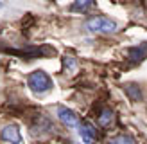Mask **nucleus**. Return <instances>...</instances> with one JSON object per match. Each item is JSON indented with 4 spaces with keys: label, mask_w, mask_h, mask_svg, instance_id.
<instances>
[{
    "label": "nucleus",
    "mask_w": 147,
    "mask_h": 144,
    "mask_svg": "<svg viewBox=\"0 0 147 144\" xmlns=\"http://www.w3.org/2000/svg\"><path fill=\"white\" fill-rule=\"evenodd\" d=\"M108 144H136V142H135L133 137H129V135H117Z\"/></svg>",
    "instance_id": "1a4fd4ad"
},
{
    "label": "nucleus",
    "mask_w": 147,
    "mask_h": 144,
    "mask_svg": "<svg viewBox=\"0 0 147 144\" xmlns=\"http://www.w3.org/2000/svg\"><path fill=\"white\" fill-rule=\"evenodd\" d=\"M63 63H65V72H74V70H76V67H77L76 58H72V56H67L63 60Z\"/></svg>",
    "instance_id": "9d476101"
},
{
    "label": "nucleus",
    "mask_w": 147,
    "mask_h": 144,
    "mask_svg": "<svg viewBox=\"0 0 147 144\" xmlns=\"http://www.w3.org/2000/svg\"><path fill=\"white\" fill-rule=\"evenodd\" d=\"M29 88L36 96H41V94H47L52 88V79L47 74L45 70H34L29 74Z\"/></svg>",
    "instance_id": "f257e3e1"
},
{
    "label": "nucleus",
    "mask_w": 147,
    "mask_h": 144,
    "mask_svg": "<svg viewBox=\"0 0 147 144\" xmlns=\"http://www.w3.org/2000/svg\"><path fill=\"white\" fill-rule=\"evenodd\" d=\"M129 56H131V60H133V61L145 60V56H147V45L144 43V45H140V47L131 49V50H129Z\"/></svg>",
    "instance_id": "6e6552de"
},
{
    "label": "nucleus",
    "mask_w": 147,
    "mask_h": 144,
    "mask_svg": "<svg viewBox=\"0 0 147 144\" xmlns=\"http://www.w3.org/2000/svg\"><path fill=\"white\" fill-rule=\"evenodd\" d=\"M86 29L92 33H100V34H106V33H113L117 31V24L111 18H106V16H93L86 22Z\"/></svg>",
    "instance_id": "f03ea898"
},
{
    "label": "nucleus",
    "mask_w": 147,
    "mask_h": 144,
    "mask_svg": "<svg viewBox=\"0 0 147 144\" xmlns=\"http://www.w3.org/2000/svg\"><path fill=\"white\" fill-rule=\"evenodd\" d=\"M126 92H127L129 96H131V99H133V101H138V99H140V96H142V94H140V90L136 88V85H129L127 88H126Z\"/></svg>",
    "instance_id": "9b49d317"
},
{
    "label": "nucleus",
    "mask_w": 147,
    "mask_h": 144,
    "mask_svg": "<svg viewBox=\"0 0 147 144\" xmlns=\"http://www.w3.org/2000/svg\"><path fill=\"white\" fill-rule=\"evenodd\" d=\"M72 144H77V142H72Z\"/></svg>",
    "instance_id": "ddd939ff"
},
{
    "label": "nucleus",
    "mask_w": 147,
    "mask_h": 144,
    "mask_svg": "<svg viewBox=\"0 0 147 144\" xmlns=\"http://www.w3.org/2000/svg\"><path fill=\"white\" fill-rule=\"evenodd\" d=\"M57 117H59V121L63 122L65 126H68V128H76L79 124V119H77L76 112H72L70 108H67V106H59V108H57Z\"/></svg>",
    "instance_id": "7ed1b4c3"
},
{
    "label": "nucleus",
    "mask_w": 147,
    "mask_h": 144,
    "mask_svg": "<svg viewBox=\"0 0 147 144\" xmlns=\"http://www.w3.org/2000/svg\"><path fill=\"white\" fill-rule=\"evenodd\" d=\"M113 121H115V113H113V110L104 108V110L100 112V115H99V124H100L102 128H106V126H109V124H113Z\"/></svg>",
    "instance_id": "0eeeda50"
},
{
    "label": "nucleus",
    "mask_w": 147,
    "mask_h": 144,
    "mask_svg": "<svg viewBox=\"0 0 147 144\" xmlns=\"http://www.w3.org/2000/svg\"><path fill=\"white\" fill-rule=\"evenodd\" d=\"M2 139L7 141V142H11V144H20V142H22V135H20L18 126L7 124V126L2 130Z\"/></svg>",
    "instance_id": "39448f33"
},
{
    "label": "nucleus",
    "mask_w": 147,
    "mask_h": 144,
    "mask_svg": "<svg viewBox=\"0 0 147 144\" xmlns=\"http://www.w3.org/2000/svg\"><path fill=\"white\" fill-rule=\"evenodd\" d=\"M95 5V0H74V4L70 5V11L74 13H86L88 9H92Z\"/></svg>",
    "instance_id": "423d86ee"
},
{
    "label": "nucleus",
    "mask_w": 147,
    "mask_h": 144,
    "mask_svg": "<svg viewBox=\"0 0 147 144\" xmlns=\"http://www.w3.org/2000/svg\"><path fill=\"white\" fill-rule=\"evenodd\" d=\"M79 135L84 141V144H95L97 142V130H95L90 122H83L79 126Z\"/></svg>",
    "instance_id": "20e7f679"
},
{
    "label": "nucleus",
    "mask_w": 147,
    "mask_h": 144,
    "mask_svg": "<svg viewBox=\"0 0 147 144\" xmlns=\"http://www.w3.org/2000/svg\"><path fill=\"white\" fill-rule=\"evenodd\" d=\"M0 7H2V2H0Z\"/></svg>",
    "instance_id": "f8f14e48"
}]
</instances>
